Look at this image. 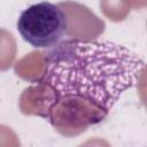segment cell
Returning a JSON list of instances; mask_svg holds the SVG:
<instances>
[{
  "label": "cell",
  "mask_w": 147,
  "mask_h": 147,
  "mask_svg": "<svg viewBox=\"0 0 147 147\" xmlns=\"http://www.w3.org/2000/svg\"><path fill=\"white\" fill-rule=\"evenodd\" d=\"M144 69L145 61L121 44L64 40L46 54L42 75L22 101L62 136H77L101 123Z\"/></svg>",
  "instance_id": "1"
},
{
  "label": "cell",
  "mask_w": 147,
  "mask_h": 147,
  "mask_svg": "<svg viewBox=\"0 0 147 147\" xmlns=\"http://www.w3.org/2000/svg\"><path fill=\"white\" fill-rule=\"evenodd\" d=\"M17 31L36 48H49L60 44L67 33V14L59 5L41 1L25 8L17 20Z\"/></svg>",
  "instance_id": "2"
}]
</instances>
